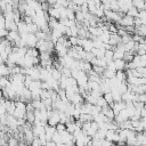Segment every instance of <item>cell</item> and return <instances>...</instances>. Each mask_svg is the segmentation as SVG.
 I'll use <instances>...</instances> for the list:
<instances>
[{"mask_svg":"<svg viewBox=\"0 0 146 146\" xmlns=\"http://www.w3.org/2000/svg\"><path fill=\"white\" fill-rule=\"evenodd\" d=\"M48 15H49V17L59 19L60 18V10H59V8H56V7L50 6V8L48 9Z\"/></svg>","mask_w":146,"mask_h":146,"instance_id":"6da1fadb","label":"cell"},{"mask_svg":"<svg viewBox=\"0 0 146 146\" xmlns=\"http://www.w3.org/2000/svg\"><path fill=\"white\" fill-rule=\"evenodd\" d=\"M19 38H21V34H19V32H18V31H9L8 35L6 36V39H7V40H9L11 43H13V42H15L16 40H18Z\"/></svg>","mask_w":146,"mask_h":146,"instance_id":"7a4b0ae2","label":"cell"},{"mask_svg":"<svg viewBox=\"0 0 146 146\" xmlns=\"http://www.w3.org/2000/svg\"><path fill=\"white\" fill-rule=\"evenodd\" d=\"M11 86V81L9 79V76H0V89H5L7 87Z\"/></svg>","mask_w":146,"mask_h":146,"instance_id":"3957f363","label":"cell"},{"mask_svg":"<svg viewBox=\"0 0 146 146\" xmlns=\"http://www.w3.org/2000/svg\"><path fill=\"white\" fill-rule=\"evenodd\" d=\"M128 16H131V17H137L138 16V14H139V10L135 7V6H131L128 10H127V13H125Z\"/></svg>","mask_w":146,"mask_h":146,"instance_id":"277c9868","label":"cell"},{"mask_svg":"<svg viewBox=\"0 0 146 146\" xmlns=\"http://www.w3.org/2000/svg\"><path fill=\"white\" fill-rule=\"evenodd\" d=\"M8 146H19V139L15 136H9L8 138Z\"/></svg>","mask_w":146,"mask_h":146,"instance_id":"5b68a950","label":"cell"},{"mask_svg":"<svg viewBox=\"0 0 146 146\" xmlns=\"http://www.w3.org/2000/svg\"><path fill=\"white\" fill-rule=\"evenodd\" d=\"M103 97L105 98V100L107 102V104H108V105H111V104H113V103H114V99H113V95H112V91H110V92H106V94H103Z\"/></svg>","mask_w":146,"mask_h":146,"instance_id":"8992f818","label":"cell"},{"mask_svg":"<svg viewBox=\"0 0 146 146\" xmlns=\"http://www.w3.org/2000/svg\"><path fill=\"white\" fill-rule=\"evenodd\" d=\"M56 129H57V131L58 132H63V131H65L66 130V124H64V123H58L57 125H56Z\"/></svg>","mask_w":146,"mask_h":146,"instance_id":"52a82bcc","label":"cell"},{"mask_svg":"<svg viewBox=\"0 0 146 146\" xmlns=\"http://www.w3.org/2000/svg\"><path fill=\"white\" fill-rule=\"evenodd\" d=\"M9 31L6 27H0V38H6L8 35Z\"/></svg>","mask_w":146,"mask_h":146,"instance_id":"ba28073f","label":"cell"},{"mask_svg":"<svg viewBox=\"0 0 146 146\" xmlns=\"http://www.w3.org/2000/svg\"><path fill=\"white\" fill-rule=\"evenodd\" d=\"M0 27H6V18L1 13H0Z\"/></svg>","mask_w":146,"mask_h":146,"instance_id":"9c48e42d","label":"cell"},{"mask_svg":"<svg viewBox=\"0 0 146 146\" xmlns=\"http://www.w3.org/2000/svg\"><path fill=\"white\" fill-rule=\"evenodd\" d=\"M7 113V111H6V107H5V105L0 102V115H2V114H6Z\"/></svg>","mask_w":146,"mask_h":146,"instance_id":"30bf717a","label":"cell"},{"mask_svg":"<svg viewBox=\"0 0 146 146\" xmlns=\"http://www.w3.org/2000/svg\"><path fill=\"white\" fill-rule=\"evenodd\" d=\"M19 146H30V145L26 144V143H24V141H19Z\"/></svg>","mask_w":146,"mask_h":146,"instance_id":"8fae6325","label":"cell"},{"mask_svg":"<svg viewBox=\"0 0 146 146\" xmlns=\"http://www.w3.org/2000/svg\"><path fill=\"white\" fill-rule=\"evenodd\" d=\"M2 97H3V94H2V90H1V89H0V99H1V98H2Z\"/></svg>","mask_w":146,"mask_h":146,"instance_id":"7c38bea8","label":"cell"},{"mask_svg":"<svg viewBox=\"0 0 146 146\" xmlns=\"http://www.w3.org/2000/svg\"><path fill=\"white\" fill-rule=\"evenodd\" d=\"M72 146H76V144H74V145H72Z\"/></svg>","mask_w":146,"mask_h":146,"instance_id":"4fadbf2b","label":"cell"}]
</instances>
